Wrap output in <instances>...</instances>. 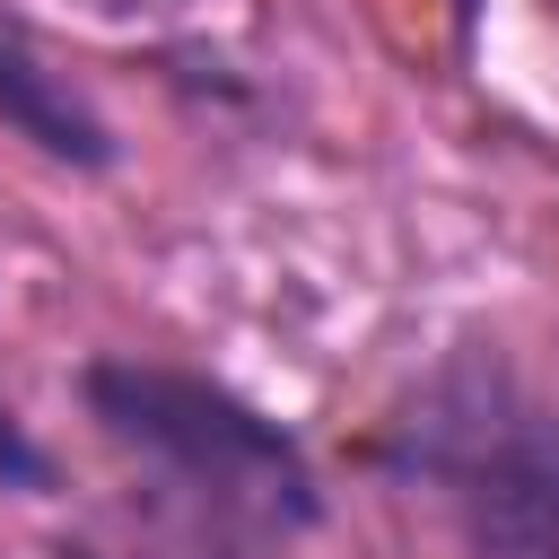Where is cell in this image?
Masks as SVG:
<instances>
[{
  "instance_id": "1",
  "label": "cell",
  "mask_w": 559,
  "mask_h": 559,
  "mask_svg": "<svg viewBox=\"0 0 559 559\" xmlns=\"http://www.w3.org/2000/svg\"><path fill=\"white\" fill-rule=\"evenodd\" d=\"M367 454L419 489L472 559H559V402L507 349L454 341L428 358Z\"/></svg>"
},
{
  "instance_id": "2",
  "label": "cell",
  "mask_w": 559,
  "mask_h": 559,
  "mask_svg": "<svg viewBox=\"0 0 559 559\" xmlns=\"http://www.w3.org/2000/svg\"><path fill=\"white\" fill-rule=\"evenodd\" d=\"M79 402H87L96 437L140 463L148 515L227 533L245 550H280L323 515L306 445L262 402H245L236 384H218L201 367H157V358L114 349V358L79 367Z\"/></svg>"
},
{
  "instance_id": "3",
  "label": "cell",
  "mask_w": 559,
  "mask_h": 559,
  "mask_svg": "<svg viewBox=\"0 0 559 559\" xmlns=\"http://www.w3.org/2000/svg\"><path fill=\"white\" fill-rule=\"evenodd\" d=\"M0 122L35 148V157H52V166H70V175H105L114 157H122V140H114V122L87 105V87L35 44V26L0 0Z\"/></svg>"
},
{
  "instance_id": "4",
  "label": "cell",
  "mask_w": 559,
  "mask_h": 559,
  "mask_svg": "<svg viewBox=\"0 0 559 559\" xmlns=\"http://www.w3.org/2000/svg\"><path fill=\"white\" fill-rule=\"evenodd\" d=\"M52 559H262L227 533H201V524H175V515H148L140 542H96V533H70Z\"/></svg>"
},
{
  "instance_id": "5",
  "label": "cell",
  "mask_w": 559,
  "mask_h": 559,
  "mask_svg": "<svg viewBox=\"0 0 559 559\" xmlns=\"http://www.w3.org/2000/svg\"><path fill=\"white\" fill-rule=\"evenodd\" d=\"M0 489H26V498H44L52 489V454L26 437V419L0 402Z\"/></svg>"
}]
</instances>
